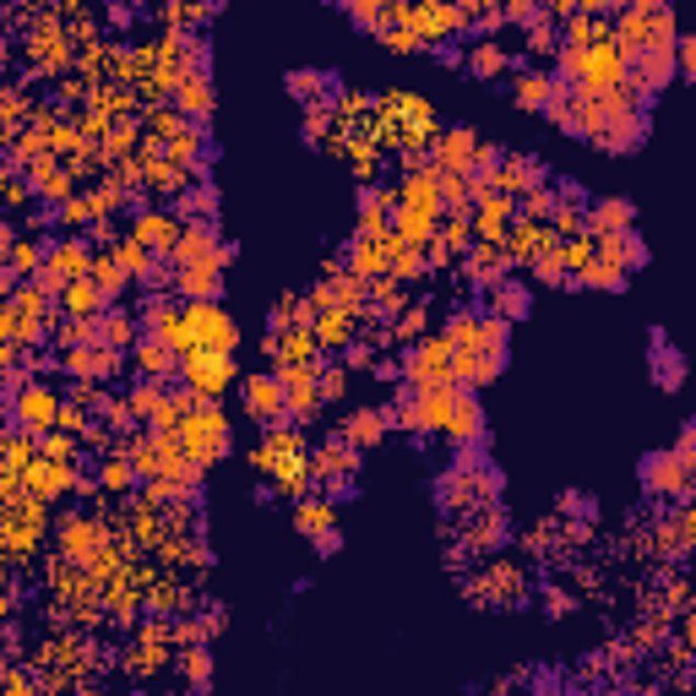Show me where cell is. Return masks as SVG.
<instances>
[{
    "label": "cell",
    "mask_w": 696,
    "mask_h": 696,
    "mask_svg": "<svg viewBox=\"0 0 696 696\" xmlns=\"http://www.w3.org/2000/svg\"><path fill=\"white\" fill-rule=\"evenodd\" d=\"M88 278L99 283V288H104V294H110V299H115V305H121V294H126V288H132V273H126V267H121V262H115V251H99V256H93V273H88Z\"/></svg>",
    "instance_id": "obj_43"
},
{
    "label": "cell",
    "mask_w": 696,
    "mask_h": 696,
    "mask_svg": "<svg viewBox=\"0 0 696 696\" xmlns=\"http://www.w3.org/2000/svg\"><path fill=\"white\" fill-rule=\"evenodd\" d=\"M626 229H637V202H626V196H598V202H587V235H593V240L626 235Z\"/></svg>",
    "instance_id": "obj_25"
},
{
    "label": "cell",
    "mask_w": 696,
    "mask_h": 696,
    "mask_svg": "<svg viewBox=\"0 0 696 696\" xmlns=\"http://www.w3.org/2000/svg\"><path fill=\"white\" fill-rule=\"evenodd\" d=\"M60 224H66V229H88V224L99 229V213H93V202H88V196L77 191V196H71L66 207H60Z\"/></svg>",
    "instance_id": "obj_56"
},
{
    "label": "cell",
    "mask_w": 696,
    "mask_h": 696,
    "mask_svg": "<svg viewBox=\"0 0 696 696\" xmlns=\"http://www.w3.org/2000/svg\"><path fill=\"white\" fill-rule=\"evenodd\" d=\"M55 545H60V560H71V566H93V560L110 550V528L99 523V517H60L55 523Z\"/></svg>",
    "instance_id": "obj_10"
},
{
    "label": "cell",
    "mask_w": 696,
    "mask_h": 696,
    "mask_svg": "<svg viewBox=\"0 0 696 696\" xmlns=\"http://www.w3.org/2000/svg\"><path fill=\"white\" fill-rule=\"evenodd\" d=\"M550 246H556V229H550V224H528V218H517V224H512V235L501 240V251H506V262H512V267H534Z\"/></svg>",
    "instance_id": "obj_21"
},
{
    "label": "cell",
    "mask_w": 696,
    "mask_h": 696,
    "mask_svg": "<svg viewBox=\"0 0 696 696\" xmlns=\"http://www.w3.org/2000/svg\"><path fill=\"white\" fill-rule=\"evenodd\" d=\"M550 185V169H545V158H534V152H506V163H501V174H495V191H506V196H534V191H545Z\"/></svg>",
    "instance_id": "obj_17"
},
{
    "label": "cell",
    "mask_w": 696,
    "mask_h": 696,
    "mask_svg": "<svg viewBox=\"0 0 696 696\" xmlns=\"http://www.w3.org/2000/svg\"><path fill=\"white\" fill-rule=\"evenodd\" d=\"M174 664H180V675L191 681V692H207V686H213V653H207V648H185V653H174Z\"/></svg>",
    "instance_id": "obj_46"
},
{
    "label": "cell",
    "mask_w": 696,
    "mask_h": 696,
    "mask_svg": "<svg viewBox=\"0 0 696 696\" xmlns=\"http://www.w3.org/2000/svg\"><path fill=\"white\" fill-rule=\"evenodd\" d=\"M0 191H5V207H11V213L27 207V202H33V180H27V169H5Z\"/></svg>",
    "instance_id": "obj_55"
},
{
    "label": "cell",
    "mask_w": 696,
    "mask_h": 696,
    "mask_svg": "<svg viewBox=\"0 0 696 696\" xmlns=\"http://www.w3.org/2000/svg\"><path fill=\"white\" fill-rule=\"evenodd\" d=\"M598 256L615 262V267L631 278L637 267H648V240H642L637 229H626V235H604V240H598Z\"/></svg>",
    "instance_id": "obj_31"
},
{
    "label": "cell",
    "mask_w": 696,
    "mask_h": 696,
    "mask_svg": "<svg viewBox=\"0 0 696 696\" xmlns=\"http://www.w3.org/2000/svg\"><path fill=\"white\" fill-rule=\"evenodd\" d=\"M681 71V44H648L631 66H626V82L653 104L659 99V88H670V77Z\"/></svg>",
    "instance_id": "obj_12"
},
{
    "label": "cell",
    "mask_w": 696,
    "mask_h": 696,
    "mask_svg": "<svg viewBox=\"0 0 696 696\" xmlns=\"http://www.w3.org/2000/svg\"><path fill=\"white\" fill-rule=\"evenodd\" d=\"M441 435L463 452L484 446V409H479V392L468 387H446V403H441Z\"/></svg>",
    "instance_id": "obj_6"
},
{
    "label": "cell",
    "mask_w": 696,
    "mask_h": 696,
    "mask_svg": "<svg viewBox=\"0 0 696 696\" xmlns=\"http://www.w3.org/2000/svg\"><path fill=\"white\" fill-rule=\"evenodd\" d=\"M398 213H419V218H435L446 224V202H441V169L435 163H419L398 180Z\"/></svg>",
    "instance_id": "obj_13"
},
{
    "label": "cell",
    "mask_w": 696,
    "mask_h": 696,
    "mask_svg": "<svg viewBox=\"0 0 696 696\" xmlns=\"http://www.w3.org/2000/svg\"><path fill=\"white\" fill-rule=\"evenodd\" d=\"M294 528L316 545V556H338V550H343L338 501H327V495H305V501H294Z\"/></svg>",
    "instance_id": "obj_9"
},
{
    "label": "cell",
    "mask_w": 696,
    "mask_h": 696,
    "mask_svg": "<svg viewBox=\"0 0 696 696\" xmlns=\"http://www.w3.org/2000/svg\"><path fill=\"white\" fill-rule=\"evenodd\" d=\"M343 398H349V365L321 360V403H343Z\"/></svg>",
    "instance_id": "obj_52"
},
{
    "label": "cell",
    "mask_w": 696,
    "mask_h": 696,
    "mask_svg": "<svg viewBox=\"0 0 696 696\" xmlns=\"http://www.w3.org/2000/svg\"><path fill=\"white\" fill-rule=\"evenodd\" d=\"M99 327H104V349H115V354H126V349L141 343V321H132V310H121V305H115Z\"/></svg>",
    "instance_id": "obj_42"
},
{
    "label": "cell",
    "mask_w": 696,
    "mask_h": 696,
    "mask_svg": "<svg viewBox=\"0 0 696 696\" xmlns=\"http://www.w3.org/2000/svg\"><path fill=\"white\" fill-rule=\"evenodd\" d=\"M185 604H191V593H185L174 577H158V582L147 587V609H152L158 620H180V615H185Z\"/></svg>",
    "instance_id": "obj_41"
},
{
    "label": "cell",
    "mask_w": 696,
    "mask_h": 696,
    "mask_svg": "<svg viewBox=\"0 0 696 696\" xmlns=\"http://www.w3.org/2000/svg\"><path fill=\"white\" fill-rule=\"evenodd\" d=\"M310 468H316V484L327 479V501H343V495H354V473H360V446L354 441H343L338 430H332V441L310 457Z\"/></svg>",
    "instance_id": "obj_8"
},
{
    "label": "cell",
    "mask_w": 696,
    "mask_h": 696,
    "mask_svg": "<svg viewBox=\"0 0 696 696\" xmlns=\"http://www.w3.org/2000/svg\"><path fill=\"white\" fill-rule=\"evenodd\" d=\"M479 132H468V126H452V132H441L435 137V152H430V163L441 169V174H468L473 180V163H479Z\"/></svg>",
    "instance_id": "obj_16"
},
{
    "label": "cell",
    "mask_w": 696,
    "mask_h": 696,
    "mask_svg": "<svg viewBox=\"0 0 696 696\" xmlns=\"http://www.w3.org/2000/svg\"><path fill=\"white\" fill-rule=\"evenodd\" d=\"M577 283H582V288H609V294H615V288H626V273H620L615 262L593 256V262H587V267L577 273Z\"/></svg>",
    "instance_id": "obj_49"
},
{
    "label": "cell",
    "mask_w": 696,
    "mask_h": 696,
    "mask_svg": "<svg viewBox=\"0 0 696 696\" xmlns=\"http://www.w3.org/2000/svg\"><path fill=\"white\" fill-rule=\"evenodd\" d=\"M174 110H180L185 121H196V126L213 115V82H207V71H191V77L174 88Z\"/></svg>",
    "instance_id": "obj_33"
},
{
    "label": "cell",
    "mask_w": 696,
    "mask_h": 696,
    "mask_svg": "<svg viewBox=\"0 0 696 696\" xmlns=\"http://www.w3.org/2000/svg\"><path fill=\"white\" fill-rule=\"evenodd\" d=\"M463 278H468V283H479V288L490 294L495 283L517 278V267L506 262V251H501V246H484V240H479V246H473V251L463 256Z\"/></svg>",
    "instance_id": "obj_24"
},
{
    "label": "cell",
    "mask_w": 696,
    "mask_h": 696,
    "mask_svg": "<svg viewBox=\"0 0 696 696\" xmlns=\"http://www.w3.org/2000/svg\"><path fill=\"white\" fill-rule=\"evenodd\" d=\"M593 147H604V152H637L642 141H648V99L626 82L620 93H609V99H598V126H593Z\"/></svg>",
    "instance_id": "obj_1"
},
{
    "label": "cell",
    "mask_w": 696,
    "mask_h": 696,
    "mask_svg": "<svg viewBox=\"0 0 696 696\" xmlns=\"http://www.w3.org/2000/svg\"><path fill=\"white\" fill-rule=\"evenodd\" d=\"M180 235H185V224H180L174 213H163V207H147V213L132 218V240H141L152 256H174Z\"/></svg>",
    "instance_id": "obj_20"
},
{
    "label": "cell",
    "mask_w": 696,
    "mask_h": 696,
    "mask_svg": "<svg viewBox=\"0 0 696 696\" xmlns=\"http://www.w3.org/2000/svg\"><path fill=\"white\" fill-rule=\"evenodd\" d=\"M403 387H457V343L446 332H430L424 343L403 349Z\"/></svg>",
    "instance_id": "obj_3"
},
{
    "label": "cell",
    "mask_w": 696,
    "mask_h": 696,
    "mask_svg": "<svg viewBox=\"0 0 696 696\" xmlns=\"http://www.w3.org/2000/svg\"><path fill=\"white\" fill-rule=\"evenodd\" d=\"M686 441H692V446H696V419H692V424H686Z\"/></svg>",
    "instance_id": "obj_60"
},
{
    "label": "cell",
    "mask_w": 696,
    "mask_h": 696,
    "mask_svg": "<svg viewBox=\"0 0 696 696\" xmlns=\"http://www.w3.org/2000/svg\"><path fill=\"white\" fill-rule=\"evenodd\" d=\"M273 365H321V343H316V332L310 327H288L278 332V360Z\"/></svg>",
    "instance_id": "obj_36"
},
{
    "label": "cell",
    "mask_w": 696,
    "mask_h": 696,
    "mask_svg": "<svg viewBox=\"0 0 696 696\" xmlns=\"http://www.w3.org/2000/svg\"><path fill=\"white\" fill-rule=\"evenodd\" d=\"M424 273H435V262H430V251H419V246H403L398 240V256H392V278L398 283H414Z\"/></svg>",
    "instance_id": "obj_47"
},
{
    "label": "cell",
    "mask_w": 696,
    "mask_h": 696,
    "mask_svg": "<svg viewBox=\"0 0 696 696\" xmlns=\"http://www.w3.org/2000/svg\"><path fill=\"white\" fill-rule=\"evenodd\" d=\"M338 435H343V441H354V446L365 452V446H376L381 435H392V409H381V403L349 409V419L338 424Z\"/></svg>",
    "instance_id": "obj_27"
},
{
    "label": "cell",
    "mask_w": 696,
    "mask_h": 696,
    "mask_svg": "<svg viewBox=\"0 0 696 696\" xmlns=\"http://www.w3.org/2000/svg\"><path fill=\"white\" fill-rule=\"evenodd\" d=\"M60 365H66L77 381L104 387L110 376H121V370H126V354H115V349H77V354H60Z\"/></svg>",
    "instance_id": "obj_26"
},
{
    "label": "cell",
    "mask_w": 696,
    "mask_h": 696,
    "mask_svg": "<svg viewBox=\"0 0 696 696\" xmlns=\"http://www.w3.org/2000/svg\"><path fill=\"white\" fill-rule=\"evenodd\" d=\"M642 490L648 495H664V501H686L696 495V473L681 452H653L642 457Z\"/></svg>",
    "instance_id": "obj_11"
},
{
    "label": "cell",
    "mask_w": 696,
    "mask_h": 696,
    "mask_svg": "<svg viewBox=\"0 0 696 696\" xmlns=\"http://www.w3.org/2000/svg\"><path fill=\"white\" fill-rule=\"evenodd\" d=\"M424 327H430V305H419V299H414V305H409V310H403V316L387 327V338L414 349V343H424Z\"/></svg>",
    "instance_id": "obj_45"
},
{
    "label": "cell",
    "mask_w": 696,
    "mask_h": 696,
    "mask_svg": "<svg viewBox=\"0 0 696 696\" xmlns=\"http://www.w3.org/2000/svg\"><path fill=\"white\" fill-rule=\"evenodd\" d=\"M77 484H82V468H77V463H49V457H38V463L27 468V495H38L44 506L60 501V495H77Z\"/></svg>",
    "instance_id": "obj_19"
},
{
    "label": "cell",
    "mask_w": 696,
    "mask_h": 696,
    "mask_svg": "<svg viewBox=\"0 0 696 696\" xmlns=\"http://www.w3.org/2000/svg\"><path fill=\"white\" fill-rule=\"evenodd\" d=\"M110 251H115V262H121V267H126V273H132L137 283H141V273H147V267L158 262V256H152V251H147L141 240H132V235H121V240H115Z\"/></svg>",
    "instance_id": "obj_48"
},
{
    "label": "cell",
    "mask_w": 696,
    "mask_h": 696,
    "mask_svg": "<svg viewBox=\"0 0 696 696\" xmlns=\"http://www.w3.org/2000/svg\"><path fill=\"white\" fill-rule=\"evenodd\" d=\"M174 218H180V224H213V218H218V185H213V180H196V185L174 202Z\"/></svg>",
    "instance_id": "obj_35"
},
{
    "label": "cell",
    "mask_w": 696,
    "mask_h": 696,
    "mask_svg": "<svg viewBox=\"0 0 696 696\" xmlns=\"http://www.w3.org/2000/svg\"><path fill=\"white\" fill-rule=\"evenodd\" d=\"M545 604H550V615H566V609H571V593H556V587H550Z\"/></svg>",
    "instance_id": "obj_59"
},
{
    "label": "cell",
    "mask_w": 696,
    "mask_h": 696,
    "mask_svg": "<svg viewBox=\"0 0 696 696\" xmlns=\"http://www.w3.org/2000/svg\"><path fill=\"white\" fill-rule=\"evenodd\" d=\"M240 398H246V414L256 419V424H267V430H278L283 419H288V392H283L278 370L273 376H246L240 381Z\"/></svg>",
    "instance_id": "obj_15"
},
{
    "label": "cell",
    "mask_w": 696,
    "mask_h": 696,
    "mask_svg": "<svg viewBox=\"0 0 696 696\" xmlns=\"http://www.w3.org/2000/svg\"><path fill=\"white\" fill-rule=\"evenodd\" d=\"M506 512L501 506H484V512H473L468 517V550H495V545H506Z\"/></svg>",
    "instance_id": "obj_37"
},
{
    "label": "cell",
    "mask_w": 696,
    "mask_h": 696,
    "mask_svg": "<svg viewBox=\"0 0 696 696\" xmlns=\"http://www.w3.org/2000/svg\"><path fill=\"white\" fill-rule=\"evenodd\" d=\"M556 207H560V185H545V191L523 196V218L528 224H556Z\"/></svg>",
    "instance_id": "obj_51"
},
{
    "label": "cell",
    "mask_w": 696,
    "mask_h": 696,
    "mask_svg": "<svg viewBox=\"0 0 696 696\" xmlns=\"http://www.w3.org/2000/svg\"><path fill=\"white\" fill-rule=\"evenodd\" d=\"M132 365H137L147 381H174V376L185 370V354L169 349L163 338H147V332H141V343L132 349Z\"/></svg>",
    "instance_id": "obj_23"
},
{
    "label": "cell",
    "mask_w": 696,
    "mask_h": 696,
    "mask_svg": "<svg viewBox=\"0 0 696 696\" xmlns=\"http://www.w3.org/2000/svg\"><path fill=\"white\" fill-rule=\"evenodd\" d=\"M463 66H468L473 77H501V71L512 66V55H506V44H501V38H473V44H468V55H463Z\"/></svg>",
    "instance_id": "obj_38"
},
{
    "label": "cell",
    "mask_w": 696,
    "mask_h": 696,
    "mask_svg": "<svg viewBox=\"0 0 696 696\" xmlns=\"http://www.w3.org/2000/svg\"><path fill=\"white\" fill-rule=\"evenodd\" d=\"M653 381H659L664 392H675V387L686 381V360H681L675 349H664V332H653Z\"/></svg>",
    "instance_id": "obj_44"
},
{
    "label": "cell",
    "mask_w": 696,
    "mask_h": 696,
    "mask_svg": "<svg viewBox=\"0 0 696 696\" xmlns=\"http://www.w3.org/2000/svg\"><path fill=\"white\" fill-rule=\"evenodd\" d=\"M60 409H66V392H55V387H44V381H27V387L5 403V419L22 424L27 435H49V430H60Z\"/></svg>",
    "instance_id": "obj_5"
},
{
    "label": "cell",
    "mask_w": 696,
    "mask_h": 696,
    "mask_svg": "<svg viewBox=\"0 0 696 696\" xmlns=\"http://www.w3.org/2000/svg\"><path fill=\"white\" fill-rule=\"evenodd\" d=\"M55 299L38 288V283H22L5 305H0V338L16 343V349H38L49 332H55Z\"/></svg>",
    "instance_id": "obj_2"
},
{
    "label": "cell",
    "mask_w": 696,
    "mask_h": 696,
    "mask_svg": "<svg viewBox=\"0 0 696 696\" xmlns=\"http://www.w3.org/2000/svg\"><path fill=\"white\" fill-rule=\"evenodd\" d=\"M528 273H534L539 283H571V273H566V246L556 240V246H550V251H545V256L528 267Z\"/></svg>",
    "instance_id": "obj_54"
},
{
    "label": "cell",
    "mask_w": 696,
    "mask_h": 696,
    "mask_svg": "<svg viewBox=\"0 0 696 696\" xmlns=\"http://www.w3.org/2000/svg\"><path fill=\"white\" fill-rule=\"evenodd\" d=\"M77 452H82V441H77V435H66V430L38 435V457H49V463H77Z\"/></svg>",
    "instance_id": "obj_53"
},
{
    "label": "cell",
    "mask_w": 696,
    "mask_h": 696,
    "mask_svg": "<svg viewBox=\"0 0 696 696\" xmlns=\"http://www.w3.org/2000/svg\"><path fill=\"white\" fill-rule=\"evenodd\" d=\"M174 294L185 305H218L224 299V273L218 267H185V273H174Z\"/></svg>",
    "instance_id": "obj_30"
},
{
    "label": "cell",
    "mask_w": 696,
    "mask_h": 696,
    "mask_svg": "<svg viewBox=\"0 0 696 696\" xmlns=\"http://www.w3.org/2000/svg\"><path fill=\"white\" fill-rule=\"evenodd\" d=\"M5 696H33V675L11 659V670H5Z\"/></svg>",
    "instance_id": "obj_57"
},
{
    "label": "cell",
    "mask_w": 696,
    "mask_h": 696,
    "mask_svg": "<svg viewBox=\"0 0 696 696\" xmlns=\"http://www.w3.org/2000/svg\"><path fill=\"white\" fill-rule=\"evenodd\" d=\"M560 44H566V33H560L556 16L545 11V16L528 27V49H534V55H560Z\"/></svg>",
    "instance_id": "obj_50"
},
{
    "label": "cell",
    "mask_w": 696,
    "mask_h": 696,
    "mask_svg": "<svg viewBox=\"0 0 696 696\" xmlns=\"http://www.w3.org/2000/svg\"><path fill=\"white\" fill-rule=\"evenodd\" d=\"M180 381H185L202 403H218V398H224L235 381H246V376H240V360H235V354H185Z\"/></svg>",
    "instance_id": "obj_7"
},
{
    "label": "cell",
    "mask_w": 696,
    "mask_h": 696,
    "mask_svg": "<svg viewBox=\"0 0 696 696\" xmlns=\"http://www.w3.org/2000/svg\"><path fill=\"white\" fill-rule=\"evenodd\" d=\"M27 180H33V196H38V202L66 207V202L77 196V174H71V163L55 158V152H44L38 163H27Z\"/></svg>",
    "instance_id": "obj_18"
},
{
    "label": "cell",
    "mask_w": 696,
    "mask_h": 696,
    "mask_svg": "<svg viewBox=\"0 0 696 696\" xmlns=\"http://www.w3.org/2000/svg\"><path fill=\"white\" fill-rule=\"evenodd\" d=\"M174 435H180V446H185V457H191L196 468H213L218 457L235 452V441H229V414H224L218 403H202L196 414H185V424H180Z\"/></svg>",
    "instance_id": "obj_4"
},
{
    "label": "cell",
    "mask_w": 696,
    "mask_h": 696,
    "mask_svg": "<svg viewBox=\"0 0 696 696\" xmlns=\"http://www.w3.org/2000/svg\"><path fill=\"white\" fill-rule=\"evenodd\" d=\"M283 82H288V93H294L305 110H310V104L338 99V88H343V82H338V71H310V66H305V71H288Z\"/></svg>",
    "instance_id": "obj_32"
},
{
    "label": "cell",
    "mask_w": 696,
    "mask_h": 696,
    "mask_svg": "<svg viewBox=\"0 0 696 696\" xmlns=\"http://www.w3.org/2000/svg\"><path fill=\"white\" fill-rule=\"evenodd\" d=\"M316 343H321V354H349L360 343V316L354 310H321L316 316Z\"/></svg>",
    "instance_id": "obj_28"
},
{
    "label": "cell",
    "mask_w": 696,
    "mask_h": 696,
    "mask_svg": "<svg viewBox=\"0 0 696 696\" xmlns=\"http://www.w3.org/2000/svg\"><path fill=\"white\" fill-rule=\"evenodd\" d=\"M137 479H141L137 463H132L121 446H110V452H104V463H99V484H104V490H115V495H132V490H137Z\"/></svg>",
    "instance_id": "obj_39"
},
{
    "label": "cell",
    "mask_w": 696,
    "mask_h": 696,
    "mask_svg": "<svg viewBox=\"0 0 696 696\" xmlns=\"http://www.w3.org/2000/svg\"><path fill=\"white\" fill-rule=\"evenodd\" d=\"M681 71L696 82V27L692 33H681Z\"/></svg>",
    "instance_id": "obj_58"
},
{
    "label": "cell",
    "mask_w": 696,
    "mask_h": 696,
    "mask_svg": "<svg viewBox=\"0 0 696 696\" xmlns=\"http://www.w3.org/2000/svg\"><path fill=\"white\" fill-rule=\"evenodd\" d=\"M60 310H66V316H110V310H115V299H110L93 278H77L66 294H60Z\"/></svg>",
    "instance_id": "obj_34"
},
{
    "label": "cell",
    "mask_w": 696,
    "mask_h": 696,
    "mask_svg": "<svg viewBox=\"0 0 696 696\" xmlns=\"http://www.w3.org/2000/svg\"><path fill=\"white\" fill-rule=\"evenodd\" d=\"M463 587H468V598H479V604H517V598L528 593L523 571H517V566H506V560H495L479 582H463Z\"/></svg>",
    "instance_id": "obj_22"
},
{
    "label": "cell",
    "mask_w": 696,
    "mask_h": 696,
    "mask_svg": "<svg viewBox=\"0 0 696 696\" xmlns=\"http://www.w3.org/2000/svg\"><path fill=\"white\" fill-rule=\"evenodd\" d=\"M278 381L288 392V419L294 424H310L321 414V365H283Z\"/></svg>",
    "instance_id": "obj_14"
},
{
    "label": "cell",
    "mask_w": 696,
    "mask_h": 696,
    "mask_svg": "<svg viewBox=\"0 0 696 696\" xmlns=\"http://www.w3.org/2000/svg\"><path fill=\"white\" fill-rule=\"evenodd\" d=\"M528 310H534V294H528L517 278H506V283L490 288V316H501V321H523Z\"/></svg>",
    "instance_id": "obj_40"
},
{
    "label": "cell",
    "mask_w": 696,
    "mask_h": 696,
    "mask_svg": "<svg viewBox=\"0 0 696 696\" xmlns=\"http://www.w3.org/2000/svg\"><path fill=\"white\" fill-rule=\"evenodd\" d=\"M556 71H539V66H523L517 77H512V99H517V110H534V115H545V104H550V93H556Z\"/></svg>",
    "instance_id": "obj_29"
}]
</instances>
